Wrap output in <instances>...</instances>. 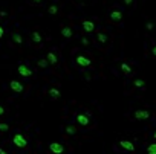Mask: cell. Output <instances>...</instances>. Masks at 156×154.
<instances>
[{"label":"cell","instance_id":"6da1fadb","mask_svg":"<svg viewBox=\"0 0 156 154\" xmlns=\"http://www.w3.org/2000/svg\"><path fill=\"white\" fill-rule=\"evenodd\" d=\"M12 144H14L17 148H25L26 145H28V140H26V137L20 133L14 134V137H12Z\"/></svg>","mask_w":156,"mask_h":154},{"label":"cell","instance_id":"7a4b0ae2","mask_svg":"<svg viewBox=\"0 0 156 154\" xmlns=\"http://www.w3.org/2000/svg\"><path fill=\"white\" fill-rule=\"evenodd\" d=\"M9 88L14 93H22L23 90H25V85H23V83H20V81H17V80H11L9 81Z\"/></svg>","mask_w":156,"mask_h":154},{"label":"cell","instance_id":"3957f363","mask_svg":"<svg viewBox=\"0 0 156 154\" xmlns=\"http://www.w3.org/2000/svg\"><path fill=\"white\" fill-rule=\"evenodd\" d=\"M49 151L52 154H63L64 153V147L60 142H51L49 144Z\"/></svg>","mask_w":156,"mask_h":154},{"label":"cell","instance_id":"277c9868","mask_svg":"<svg viewBox=\"0 0 156 154\" xmlns=\"http://www.w3.org/2000/svg\"><path fill=\"white\" fill-rule=\"evenodd\" d=\"M75 61H77V64H78V66H80V67H83V69L89 67L90 64H92L90 58H87V57H84V55H78V57L75 58Z\"/></svg>","mask_w":156,"mask_h":154},{"label":"cell","instance_id":"5b68a950","mask_svg":"<svg viewBox=\"0 0 156 154\" xmlns=\"http://www.w3.org/2000/svg\"><path fill=\"white\" fill-rule=\"evenodd\" d=\"M17 72H19V75H20V76H23V78H28V76H32V70H31L28 66H25V64H19Z\"/></svg>","mask_w":156,"mask_h":154},{"label":"cell","instance_id":"8992f818","mask_svg":"<svg viewBox=\"0 0 156 154\" xmlns=\"http://www.w3.org/2000/svg\"><path fill=\"white\" fill-rule=\"evenodd\" d=\"M133 118H135L136 121H147V119L150 118V113H149L147 110H136V111L133 113Z\"/></svg>","mask_w":156,"mask_h":154},{"label":"cell","instance_id":"52a82bcc","mask_svg":"<svg viewBox=\"0 0 156 154\" xmlns=\"http://www.w3.org/2000/svg\"><path fill=\"white\" fill-rule=\"evenodd\" d=\"M75 119H77V122L80 124L81 127H86V125H89V122H90V118H89V114H87V113H86V114H84V113L77 114V118H75Z\"/></svg>","mask_w":156,"mask_h":154},{"label":"cell","instance_id":"ba28073f","mask_svg":"<svg viewBox=\"0 0 156 154\" xmlns=\"http://www.w3.org/2000/svg\"><path fill=\"white\" fill-rule=\"evenodd\" d=\"M83 29H84V32H94L95 23L92 20H83Z\"/></svg>","mask_w":156,"mask_h":154},{"label":"cell","instance_id":"9c48e42d","mask_svg":"<svg viewBox=\"0 0 156 154\" xmlns=\"http://www.w3.org/2000/svg\"><path fill=\"white\" fill-rule=\"evenodd\" d=\"M120 147L126 151H135V145L130 140H120Z\"/></svg>","mask_w":156,"mask_h":154},{"label":"cell","instance_id":"30bf717a","mask_svg":"<svg viewBox=\"0 0 156 154\" xmlns=\"http://www.w3.org/2000/svg\"><path fill=\"white\" fill-rule=\"evenodd\" d=\"M110 20H113V21H121L123 20V12L118 11V9L112 11L110 12Z\"/></svg>","mask_w":156,"mask_h":154},{"label":"cell","instance_id":"8fae6325","mask_svg":"<svg viewBox=\"0 0 156 154\" xmlns=\"http://www.w3.org/2000/svg\"><path fill=\"white\" fill-rule=\"evenodd\" d=\"M48 95L52 98V99H58L60 96H61V93H60V90L57 87H51L49 90H48Z\"/></svg>","mask_w":156,"mask_h":154},{"label":"cell","instance_id":"7c38bea8","mask_svg":"<svg viewBox=\"0 0 156 154\" xmlns=\"http://www.w3.org/2000/svg\"><path fill=\"white\" fill-rule=\"evenodd\" d=\"M46 60H48V63H49V64H57V63H58V57H57L54 52H48Z\"/></svg>","mask_w":156,"mask_h":154},{"label":"cell","instance_id":"4fadbf2b","mask_svg":"<svg viewBox=\"0 0 156 154\" xmlns=\"http://www.w3.org/2000/svg\"><path fill=\"white\" fill-rule=\"evenodd\" d=\"M31 38H32V41H34L35 44H40V43L43 41V37H42L40 32H32V34H31Z\"/></svg>","mask_w":156,"mask_h":154},{"label":"cell","instance_id":"5bb4252c","mask_svg":"<svg viewBox=\"0 0 156 154\" xmlns=\"http://www.w3.org/2000/svg\"><path fill=\"white\" fill-rule=\"evenodd\" d=\"M60 34H61V35H63L64 38H71L74 32H72V29H71L69 26H64V28H63V29L60 31Z\"/></svg>","mask_w":156,"mask_h":154},{"label":"cell","instance_id":"9a60e30c","mask_svg":"<svg viewBox=\"0 0 156 154\" xmlns=\"http://www.w3.org/2000/svg\"><path fill=\"white\" fill-rule=\"evenodd\" d=\"M120 67H121V72L126 73V75H130V73H132V67H130L127 63H121V66H120Z\"/></svg>","mask_w":156,"mask_h":154},{"label":"cell","instance_id":"2e32d148","mask_svg":"<svg viewBox=\"0 0 156 154\" xmlns=\"http://www.w3.org/2000/svg\"><path fill=\"white\" fill-rule=\"evenodd\" d=\"M12 40H14L16 44H23V37H22L19 32H14V34H12Z\"/></svg>","mask_w":156,"mask_h":154},{"label":"cell","instance_id":"e0dca14e","mask_svg":"<svg viewBox=\"0 0 156 154\" xmlns=\"http://www.w3.org/2000/svg\"><path fill=\"white\" fill-rule=\"evenodd\" d=\"M97 38H98V41H100L101 44L107 43V35L104 34V32H98V34H97Z\"/></svg>","mask_w":156,"mask_h":154},{"label":"cell","instance_id":"ac0fdd59","mask_svg":"<svg viewBox=\"0 0 156 154\" xmlns=\"http://www.w3.org/2000/svg\"><path fill=\"white\" fill-rule=\"evenodd\" d=\"M48 64H49V63H48L46 58H42V60H38V61H37V66L40 67V69H46V67H48Z\"/></svg>","mask_w":156,"mask_h":154},{"label":"cell","instance_id":"d6986e66","mask_svg":"<svg viewBox=\"0 0 156 154\" xmlns=\"http://www.w3.org/2000/svg\"><path fill=\"white\" fill-rule=\"evenodd\" d=\"M48 12H49L51 15H55L57 12H58V6H57V5H51V6L48 8Z\"/></svg>","mask_w":156,"mask_h":154},{"label":"cell","instance_id":"ffe728a7","mask_svg":"<svg viewBox=\"0 0 156 154\" xmlns=\"http://www.w3.org/2000/svg\"><path fill=\"white\" fill-rule=\"evenodd\" d=\"M147 154H156V142H153L147 147Z\"/></svg>","mask_w":156,"mask_h":154},{"label":"cell","instance_id":"44dd1931","mask_svg":"<svg viewBox=\"0 0 156 154\" xmlns=\"http://www.w3.org/2000/svg\"><path fill=\"white\" fill-rule=\"evenodd\" d=\"M66 133H68L69 136H74V134L77 133V128H75L74 125H68V127H66Z\"/></svg>","mask_w":156,"mask_h":154},{"label":"cell","instance_id":"7402d4cb","mask_svg":"<svg viewBox=\"0 0 156 154\" xmlns=\"http://www.w3.org/2000/svg\"><path fill=\"white\" fill-rule=\"evenodd\" d=\"M133 84H135V87L142 88V87L146 85V81H144V80H135V81H133Z\"/></svg>","mask_w":156,"mask_h":154},{"label":"cell","instance_id":"603a6c76","mask_svg":"<svg viewBox=\"0 0 156 154\" xmlns=\"http://www.w3.org/2000/svg\"><path fill=\"white\" fill-rule=\"evenodd\" d=\"M9 130V125L6 124V122H0V131L2 133H6Z\"/></svg>","mask_w":156,"mask_h":154},{"label":"cell","instance_id":"cb8c5ba5","mask_svg":"<svg viewBox=\"0 0 156 154\" xmlns=\"http://www.w3.org/2000/svg\"><path fill=\"white\" fill-rule=\"evenodd\" d=\"M81 44H84V46H89V40H87L86 37H83V38H81Z\"/></svg>","mask_w":156,"mask_h":154},{"label":"cell","instance_id":"d4e9b609","mask_svg":"<svg viewBox=\"0 0 156 154\" xmlns=\"http://www.w3.org/2000/svg\"><path fill=\"white\" fill-rule=\"evenodd\" d=\"M146 28H147L149 31H152V29H153V23H152V21H149V23L146 24Z\"/></svg>","mask_w":156,"mask_h":154},{"label":"cell","instance_id":"484cf974","mask_svg":"<svg viewBox=\"0 0 156 154\" xmlns=\"http://www.w3.org/2000/svg\"><path fill=\"white\" fill-rule=\"evenodd\" d=\"M84 78H86L87 81H90V73H89V72H84Z\"/></svg>","mask_w":156,"mask_h":154},{"label":"cell","instance_id":"4316f807","mask_svg":"<svg viewBox=\"0 0 156 154\" xmlns=\"http://www.w3.org/2000/svg\"><path fill=\"white\" fill-rule=\"evenodd\" d=\"M3 35H5V29H3L2 26H0V38H2Z\"/></svg>","mask_w":156,"mask_h":154},{"label":"cell","instance_id":"83f0119b","mask_svg":"<svg viewBox=\"0 0 156 154\" xmlns=\"http://www.w3.org/2000/svg\"><path fill=\"white\" fill-rule=\"evenodd\" d=\"M3 113H5V108H3V105H0V116H2Z\"/></svg>","mask_w":156,"mask_h":154},{"label":"cell","instance_id":"f1b7e54d","mask_svg":"<svg viewBox=\"0 0 156 154\" xmlns=\"http://www.w3.org/2000/svg\"><path fill=\"white\" fill-rule=\"evenodd\" d=\"M124 3L126 5H130V3H133V0H124Z\"/></svg>","mask_w":156,"mask_h":154},{"label":"cell","instance_id":"f546056e","mask_svg":"<svg viewBox=\"0 0 156 154\" xmlns=\"http://www.w3.org/2000/svg\"><path fill=\"white\" fill-rule=\"evenodd\" d=\"M152 54H153V55H155V57H156V46H155V47H153V49H152Z\"/></svg>","mask_w":156,"mask_h":154},{"label":"cell","instance_id":"4dcf8cb0","mask_svg":"<svg viewBox=\"0 0 156 154\" xmlns=\"http://www.w3.org/2000/svg\"><path fill=\"white\" fill-rule=\"evenodd\" d=\"M0 154H8V153H6V151H5L3 148H0Z\"/></svg>","mask_w":156,"mask_h":154},{"label":"cell","instance_id":"1f68e13d","mask_svg":"<svg viewBox=\"0 0 156 154\" xmlns=\"http://www.w3.org/2000/svg\"><path fill=\"white\" fill-rule=\"evenodd\" d=\"M32 2H35V3H40V2H43V0H32Z\"/></svg>","mask_w":156,"mask_h":154},{"label":"cell","instance_id":"d6a6232c","mask_svg":"<svg viewBox=\"0 0 156 154\" xmlns=\"http://www.w3.org/2000/svg\"><path fill=\"white\" fill-rule=\"evenodd\" d=\"M153 137H155V139H156V131H155V134H153Z\"/></svg>","mask_w":156,"mask_h":154}]
</instances>
